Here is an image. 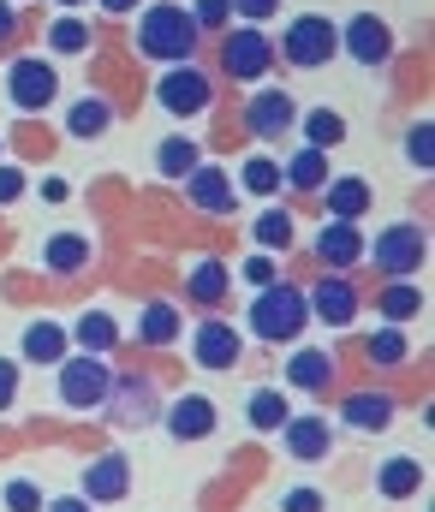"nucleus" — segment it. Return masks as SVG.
Segmentation results:
<instances>
[{"label":"nucleus","mask_w":435,"mask_h":512,"mask_svg":"<svg viewBox=\"0 0 435 512\" xmlns=\"http://www.w3.org/2000/svg\"><path fill=\"white\" fill-rule=\"evenodd\" d=\"M197 18L185 12V6H173V0H155L138 12V30H132V48L144 54V60H161V66H185L191 54H197Z\"/></svg>","instance_id":"1"},{"label":"nucleus","mask_w":435,"mask_h":512,"mask_svg":"<svg viewBox=\"0 0 435 512\" xmlns=\"http://www.w3.org/2000/svg\"><path fill=\"white\" fill-rule=\"evenodd\" d=\"M245 322H251V334L269 340V346H298V334H304V322H310V298H304L292 280H275V286H263V292L251 298Z\"/></svg>","instance_id":"2"},{"label":"nucleus","mask_w":435,"mask_h":512,"mask_svg":"<svg viewBox=\"0 0 435 512\" xmlns=\"http://www.w3.org/2000/svg\"><path fill=\"white\" fill-rule=\"evenodd\" d=\"M60 376V399L72 405V411H96V405H108V393H114V370H108V358H96V352H72V358H60L54 364Z\"/></svg>","instance_id":"3"},{"label":"nucleus","mask_w":435,"mask_h":512,"mask_svg":"<svg viewBox=\"0 0 435 512\" xmlns=\"http://www.w3.org/2000/svg\"><path fill=\"white\" fill-rule=\"evenodd\" d=\"M275 54H287L298 72H322V66L340 54V24L322 18V12H304V18H292L287 24V36H281Z\"/></svg>","instance_id":"4"},{"label":"nucleus","mask_w":435,"mask_h":512,"mask_svg":"<svg viewBox=\"0 0 435 512\" xmlns=\"http://www.w3.org/2000/svg\"><path fill=\"white\" fill-rule=\"evenodd\" d=\"M155 102H161V114H173V120H197V114L215 108V78H209L203 66H167V72L155 78Z\"/></svg>","instance_id":"5"},{"label":"nucleus","mask_w":435,"mask_h":512,"mask_svg":"<svg viewBox=\"0 0 435 512\" xmlns=\"http://www.w3.org/2000/svg\"><path fill=\"white\" fill-rule=\"evenodd\" d=\"M424 256H430V245H424V227H418V221H400V227H388L376 245H364V262H376L388 280L418 274V268H424Z\"/></svg>","instance_id":"6"},{"label":"nucleus","mask_w":435,"mask_h":512,"mask_svg":"<svg viewBox=\"0 0 435 512\" xmlns=\"http://www.w3.org/2000/svg\"><path fill=\"white\" fill-rule=\"evenodd\" d=\"M269 66H275V42L263 36V30H227L221 36V72L233 78V84H257V78H269Z\"/></svg>","instance_id":"7"},{"label":"nucleus","mask_w":435,"mask_h":512,"mask_svg":"<svg viewBox=\"0 0 435 512\" xmlns=\"http://www.w3.org/2000/svg\"><path fill=\"white\" fill-rule=\"evenodd\" d=\"M54 96H60V72H54L48 60L24 54V60H12V66H6V102H12L18 114H42Z\"/></svg>","instance_id":"8"},{"label":"nucleus","mask_w":435,"mask_h":512,"mask_svg":"<svg viewBox=\"0 0 435 512\" xmlns=\"http://www.w3.org/2000/svg\"><path fill=\"white\" fill-rule=\"evenodd\" d=\"M340 48H346L358 66H382V60H394V24L376 18V12H358V18H346Z\"/></svg>","instance_id":"9"},{"label":"nucleus","mask_w":435,"mask_h":512,"mask_svg":"<svg viewBox=\"0 0 435 512\" xmlns=\"http://www.w3.org/2000/svg\"><path fill=\"white\" fill-rule=\"evenodd\" d=\"M239 352H245V340H239V328H233V322L203 316V322L191 328V358H197L203 370H233V364H239Z\"/></svg>","instance_id":"10"},{"label":"nucleus","mask_w":435,"mask_h":512,"mask_svg":"<svg viewBox=\"0 0 435 512\" xmlns=\"http://www.w3.org/2000/svg\"><path fill=\"white\" fill-rule=\"evenodd\" d=\"M304 298H310V316H322L328 328H352V322H358V304H364L346 274H322Z\"/></svg>","instance_id":"11"},{"label":"nucleus","mask_w":435,"mask_h":512,"mask_svg":"<svg viewBox=\"0 0 435 512\" xmlns=\"http://www.w3.org/2000/svg\"><path fill=\"white\" fill-rule=\"evenodd\" d=\"M364 233H358V221H328L316 239H310V251H316V262L328 268V274H346V268H358L364 262Z\"/></svg>","instance_id":"12"},{"label":"nucleus","mask_w":435,"mask_h":512,"mask_svg":"<svg viewBox=\"0 0 435 512\" xmlns=\"http://www.w3.org/2000/svg\"><path fill=\"white\" fill-rule=\"evenodd\" d=\"M275 435H281V447H287L292 459H304V465L328 459V447H334V423H328V417H310V411H304V417H287Z\"/></svg>","instance_id":"13"},{"label":"nucleus","mask_w":435,"mask_h":512,"mask_svg":"<svg viewBox=\"0 0 435 512\" xmlns=\"http://www.w3.org/2000/svg\"><path fill=\"white\" fill-rule=\"evenodd\" d=\"M126 495H132V465H126V453H108V459H90V465H84V501L114 507V501H126Z\"/></svg>","instance_id":"14"},{"label":"nucleus","mask_w":435,"mask_h":512,"mask_svg":"<svg viewBox=\"0 0 435 512\" xmlns=\"http://www.w3.org/2000/svg\"><path fill=\"white\" fill-rule=\"evenodd\" d=\"M340 423L358 429V435H382V429L394 423V393H376V387L346 393V399H340Z\"/></svg>","instance_id":"15"},{"label":"nucleus","mask_w":435,"mask_h":512,"mask_svg":"<svg viewBox=\"0 0 435 512\" xmlns=\"http://www.w3.org/2000/svg\"><path fill=\"white\" fill-rule=\"evenodd\" d=\"M167 435H173V441H203V435H215V399H209V393H179L173 411H167Z\"/></svg>","instance_id":"16"},{"label":"nucleus","mask_w":435,"mask_h":512,"mask_svg":"<svg viewBox=\"0 0 435 512\" xmlns=\"http://www.w3.org/2000/svg\"><path fill=\"white\" fill-rule=\"evenodd\" d=\"M185 197H191L203 215H233V185H227V173L209 167V161H197V167L185 173Z\"/></svg>","instance_id":"17"},{"label":"nucleus","mask_w":435,"mask_h":512,"mask_svg":"<svg viewBox=\"0 0 435 512\" xmlns=\"http://www.w3.org/2000/svg\"><path fill=\"white\" fill-rule=\"evenodd\" d=\"M322 209H328V221H358V215L370 209V179H358V173L328 179V185H322Z\"/></svg>","instance_id":"18"},{"label":"nucleus","mask_w":435,"mask_h":512,"mask_svg":"<svg viewBox=\"0 0 435 512\" xmlns=\"http://www.w3.org/2000/svg\"><path fill=\"white\" fill-rule=\"evenodd\" d=\"M245 126L257 131V137H281V131H292V96L287 90H257L251 108H245Z\"/></svg>","instance_id":"19"},{"label":"nucleus","mask_w":435,"mask_h":512,"mask_svg":"<svg viewBox=\"0 0 435 512\" xmlns=\"http://www.w3.org/2000/svg\"><path fill=\"white\" fill-rule=\"evenodd\" d=\"M108 417H114V423H149V417H155L144 376H114V393H108Z\"/></svg>","instance_id":"20"},{"label":"nucleus","mask_w":435,"mask_h":512,"mask_svg":"<svg viewBox=\"0 0 435 512\" xmlns=\"http://www.w3.org/2000/svg\"><path fill=\"white\" fill-rule=\"evenodd\" d=\"M328 382H334V358H328V352L298 346V352L287 358V387H298V393H322Z\"/></svg>","instance_id":"21"},{"label":"nucleus","mask_w":435,"mask_h":512,"mask_svg":"<svg viewBox=\"0 0 435 512\" xmlns=\"http://www.w3.org/2000/svg\"><path fill=\"white\" fill-rule=\"evenodd\" d=\"M281 185H292L298 197H304V191H322V185H328V149H310V143H304L287 167H281Z\"/></svg>","instance_id":"22"},{"label":"nucleus","mask_w":435,"mask_h":512,"mask_svg":"<svg viewBox=\"0 0 435 512\" xmlns=\"http://www.w3.org/2000/svg\"><path fill=\"white\" fill-rule=\"evenodd\" d=\"M66 346H72V334H66L60 322H30V328H24V346H18V352H24L30 364H48V370H54Z\"/></svg>","instance_id":"23"},{"label":"nucleus","mask_w":435,"mask_h":512,"mask_svg":"<svg viewBox=\"0 0 435 512\" xmlns=\"http://www.w3.org/2000/svg\"><path fill=\"white\" fill-rule=\"evenodd\" d=\"M287 417H292V405H287V393H281V387H257V393L245 399V423H251L257 435H275Z\"/></svg>","instance_id":"24"},{"label":"nucleus","mask_w":435,"mask_h":512,"mask_svg":"<svg viewBox=\"0 0 435 512\" xmlns=\"http://www.w3.org/2000/svg\"><path fill=\"white\" fill-rule=\"evenodd\" d=\"M185 292H191V304H197V310H215V304L227 298V268H221L215 256H203V262L185 274Z\"/></svg>","instance_id":"25"},{"label":"nucleus","mask_w":435,"mask_h":512,"mask_svg":"<svg viewBox=\"0 0 435 512\" xmlns=\"http://www.w3.org/2000/svg\"><path fill=\"white\" fill-rule=\"evenodd\" d=\"M66 334H72L84 352H96V358L120 346V322H114L108 310H84V316H78V328H66Z\"/></svg>","instance_id":"26"},{"label":"nucleus","mask_w":435,"mask_h":512,"mask_svg":"<svg viewBox=\"0 0 435 512\" xmlns=\"http://www.w3.org/2000/svg\"><path fill=\"white\" fill-rule=\"evenodd\" d=\"M418 489H424V465L418 459H388L376 471V495H388V501H412Z\"/></svg>","instance_id":"27"},{"label":"nucleus","mask_w":435,"mask_h":512,"mask_svg":"<svg viewBox=\"0 0 435 512\" xmlns=\"http://www.w3.org/2000/svg\"><path fill=\"white\" fill-rule=\"evenodd\" d=\"M138 340L155 346V352H161V346H173V340H179V310H173V304H161V298L144 304V316H138Z\"/></svg>","instance_id":"28"},{"label":"nucleus","mask_w":435,"mask_h":512,"mask_svg":"<svg viewBox=\"0 0 435 512\" xmlns=\"http://www.w3.org/2000/svg\"><path fill=\"white\" fill-rule=\"evenodd\" d=\"M42 262H48L54 274H78V268L90 262V239H84V233H54V239L42 245Z\"/></svg>","instance_id":"29"},{"label":"nucleus","mask_w":435,"mask_h":512,"mask_svg":"<svg viewBox=\"0 0 435 512\" xmlns=\"http://www.w3.org/2000/svg\"><path fill=\"white\" fill-rule=\"evenodd\" d=\"M376 310L400 328V322H412V316L424 310V292H418L412 280H388V286H382V298H376Z\"/></svg>","instance_id":"30"},{"label":"nucleus","mask_w":435,"mask_h":512,"mask_svg":"<svg viewBox=\"0 0 435 512\" xmlns=\"http://www.w3.org/2000/svg\"><path fill=\"white\" fill-rule=\"evenodd\" d=\"M108 126H114V108H108L102 96H84V102H72V114H66V131H72V137H102Z\"/></svg>","instance_id":"31"},{"label":"nucleus","mask_w":435,"mask_h":512,"mask_svg":"<svg viewBox=\"0 0 435 512\" xmlns=\"http://www.w3.org/2000/svg\"><path fill=\"white\" fill-rule=\"evenodd\" d=\"M197 161H203V149H197L191 137H167V143L155 149V167H161V179H185Z\"/></svg>","instance_id":"32"},{"label":"nucleus","mask_w":435,"mask_h":512,"mask_svg":"<svg viewBox=\"0 0 435 512\" xmlns=\"http://www.w3.org/2000/svg\"><path fill=\"white\" fill-rule=\"evenodd\" d=\"M304 143H310V149H334V143H346V120H340L334 108H310V114H304Z\"/></svg>","instance_id":"33"},{"label":"nucleus","mask_w":435,"mask_h":512,"mask_svg":"<svg viewBox=\"0 0 435 512\" xmlns=\"http://www.w3.org/2000/svg\"><path fill=\"white\" fill-rule=\"evenodd\" d=\"M239 185H245L251 197H275V191H281V167H275V155H251V161L239 167Z\"/></svg>","instance_id":"34"},{"label":"nucleus","mask_w":435,"mask_h":512,"mask_svg":"<svg viewBox=\"0 0 435 512\" xmlns=\"http://www.w3.org/2000/svg\"><path fill=\"white\" fill-rule=\"evenodd\" d=\"M364 352H370V364H376V370H400L412 346H406V334H400V328L388 322L382 334H370V346H364Z\"/></svg>","instance_id":"35"},{"label":"nucleus","mask_w":435,"mask_h":512,"mask_svg":"<svg viewBox=\"0 0 435 512\" xmlns=\"http://www.w3.org/2000/svg\"><path fill=\"white\" fill-rule=\"evenodd\" d=\"M292 239H298V227H292L287 209H269V215H257V245H263V251H287Z\"/></svg>","instance_id":"36"},{"label":"nucleus","mask_w":435,"mask_h":512,"mask_svg":"<svg viewBox=\"0 0 435 512\" xmlns=\"http://www.w3.org/2000/svg\"><path fill=\"white\" fill-rule=\"evenodd\" d=\"M48 48L54 54H84L90 48V24L84 18H54L48 24Z\"/></svg>","instance_id":"37"},{"label":"nucleus","mask_w":435,"mask_h":512,"mask_svg":"<svg viewBox=\"0 0 435 512\" xmlns=\"http://www.w3.org/2000/svg\"><path fill=\"white\" fill-rule=\"evenodd\" d=\"M185 12L197 18V30H221V24L233 18V0H191Z\"/></svg>","instance_id":"38"},{"label":"nucleus","mask_w":435,"mask_h":512,"mask_svg":"<svg viewBox=\"0 0 435 512\" xmlns=\"http://www.w3.org/2000/svg\"><path fill=\"white\" fill-rule=\"evenodd\" d=\"M6 507H12V512H36V507H42V489H36V483H24V477H12V483H6Z\"/></svg>","instance_id":"39"},{"label":"nucleus","mask_w":435,"mask_h":512,"mask_svg":"<svg viewBox=\"0 0 435 512\" xmlns=\"http://www.w3.org/2000/svg\"><path fill=\"white\" fill-rule=\"evenodd\" d=\"M239 274H245V286H257V292L281 280V274H275V256H245V268H239Z\"/></svg>","instance_id":"40"},{"label":"nucleus","mask_w":435,"mask_h":512,"mask_svg":"<svg viewBox=\"0 0 435 512\" xmlns=\"http://www.w3.org/2000/svg\"><path fill=\"white\" fill-rule=\"evenodd\" d=\"M281 0H233V18H251V30H263V18H275Z\"/></svg>","instance_id":"41"},{"label":"nucleus","mask_w":435,"mask_h":512,"mask_svg":"<svg viewBox=\"0 0 435 512\" xmlns=\"http://www.w3.org/2000/svg\"><path fill=\"white\" fill-rule=\"evenodd\" d=\"M18 387H24V376H18V364H12V358H0V411H12Z\"/></svg>","instance_id":"42"},{"label":"nucleus","mask_w":435,"mask_h":512,"mask_svg":"<svg viewBox=\"0 0 435 512\" xmlns=\"http://www.w3.org/2000/svg\"><path fill=\"white\" fill-rule=\"evenodd\" d=\"M281 512H322V489H287Z\"/></svg>","instance_id":"43"},{"label":"nucleus","mask_w":435,"mask_h":512,"mask_svg":"<svg viewBox=\"0 0 435 512\" xmlns=\"http://www.w3.org/2000/svg\"><path fill=\"white\" fill-rule=\"evenodd\" d=\"M406 149H412V167H430V126H424V120L412 126V143H406Z\"/></svg>","instance_id":"44"},{"label":"nucleus","mask_w":435,"mask_h":512,"mask_svg":"<svg viewBox=\"0 0 435 512\" xmlns=\"http://www.w3.org/2000/svg\"><path fill=\"white\" fill-rule=\"evenodd\" d=\"M24 197V173L18 167H0V203H18Z\"/></svg>","instance_id":"45"},{"label":"nucleus","mask_w":435,"mask_h":512,"mask_svg":"<svg viewBox=\"0 0 435 512\" xmlns=\"http://www.w3.org/2000/svg\"><path fill=\"white\" fill-rule=\"evenodd\" d=\"M42 197H48V203H66V197H72V185H66V179H42Z\"/></svg>","instance_id":"46"},{"label":"nucleus","mask_w":435,"mask_h":512,"mask_svg":"<svg viewBox=\"0 0 435 512\" xmlns=\"http://www.w3.org/2000/svg\"><path fill=\"white\" fill-rule=\"evenodd\" d=\"M12 30H18V12H12V0H0V42H12Z\"/></svg>","instance_id":"47"},{"label":"nucleus","mask_w":435,"mask_h":512,"mask_svg":"<svg viewBox=\"0 0 435 512\" xmlns=\"http://www.w3.org/2000/svg\"><path fill=\"white\" fill-rule=\"evenodd\" d=\"M138 6H144V0H102L108 18H126V12H138Z\"/></svg>","instance_id":"48"},{"label":"nucleus","mask_w":435,"mask_h":512,"mask_svg":"<svg viewBox=\"0 0 435 512\" xmlns=\"http://www.w3.org/2000/svg\"><path fill=\"white\" fill-rule=\"evenodd\" d=\"M48 512H90L78 495H60V501H48Z\"/></svg>","instance_id":"49"},{"label":"nucleus","mask_w":435,"mask_h":512,"mask_svg":"<svg viewBox=\"0 0 435 512\" xmlns=\"http://www.w3.org/2000/svg\"><path fill=\"white\" fill-rule=\"evenodd\" d=\"M60 6H66V12H72V6H84V0H60Z\"/></svg>","instance_id":"50"},{"label":"nucleus","mask_w":435,"mask_h":512,"mask_svg":"<svg viewBox=\"0 0 435 512\" xmlns=\"http://www.w3.org/2000/svg\"><path fill=\"white\" fill-rule=\"evenodd\" d=\"M12 6H18V0H12Z\"/></svg>","instance_id":"51"}]
</instances>
